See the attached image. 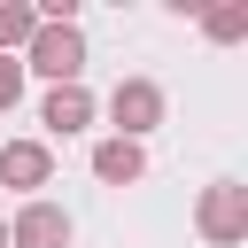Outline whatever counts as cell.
I'll use <instances>...</instances> for the list:
<instances>
[{"label": "cell", "mask_w": 248, "mask_h": 248, "mask_svg": "<svg viewBox=\"0 0 248 248\" xmlns=\"http://www.w3.org/2000/svg\"><path fill=\"white\" fill-rule=\"evenodd\" d=\"M8 248H70V209L62 202H23L8 217Z\"/></svg>", "instance_id": "obj_5"}, {"label": "cell", "mask_w": 248, "mask_h": 248, "mask_svg": "<svg viewBox=\"0 0 248 248\" xmlns=\"http://www.w3.org/2000/svg\"><path fill=\"white\" fill-rule=\"evenodd\" d=\"M16 62H23V78L78 85V78H85V31H78V23H39V31H31V46H23Z\"/></svg>", "instance_id": "obj_1"}, {"label": "cell", "mask_w": 248, "mask_h": 248, "mask_svg": "<svg viewBox=\"0 0 248 248\" xmlns=\"http://www.w3.org/2000/svg\"><path fill=\"white\" fill-rule=\"evenodd\" d=\"M0 248H8V217H0Z\"/></svg>", "instance_id": "obj_11"}, {"label": "cell", "mask_w": 248, "mask_h": 248, "mask_svg": "<svg viewBox=\"0 0 248 248\" xmlns=\"http://www.w3.org/2000/svg\"><path fill=\"white\" fill-rule=\"evenodd\" d=\"M0 186H16V194L39 202V186H54V147L46 140H8L0 147Z\"/></svg>", "instance_id": "obj_4"}, {"label": "cell", "mask_w": 248, "mask_h": 248, "mask_svg": "<svg viewBox=\"0 0 248 248\" xmlns=\"http://www.w3.org/2000/svg\"><path fill=\"white\" fill-rule=\"evenodd\" d=\"M16 101H23V62H16V54H0V116H8Z\"/></svg>", "instance_id": "obj_10"}, {"label": "cell", "mask_w": 248, "mask_h": 248, "mask_svg": "<svg viewBox=\"0 0 248 248\" xmlns=\"http://www.w3.org/2000/svg\"><path fill=\"white\" fill-rule=\"evenodd\" d=\"M194 225H202V240H209V248H240V240H248V186H240V178L202 186Z\"/></svg>", "instance_id": "obj_2"}, {"label": "cell", "mask_w": 248, "mask_h": 248, "mask_svg": "<svg viewBox=\"0 0 248 248\" xmlns=\"http://www.w3.org/2000/svg\"><path fill=\"white\" fill-rule=\"evenodd\" d=\"M202 31L217 46H232V39H248V8H202Z\"/></svg>", "instance_id": "obj_9"}, {"label": "cell", "mask_w": 248, "mask_h": 248, "mask_svg": "<svg viewBox=\"0 0 248 248\" xmlns=\"http://www.w3.org/2000/svg\"><path fill=\"white\" fill-rule=\"evenodd\" d=\"M31 31H39V8L0 0V54H23V46H31Z\"/></svg>", "instance_id": "obj_8"}, {"label": "cell", "mask_w": 248, "mask_h": 248, "mask_svg": "<svg viewBox=\"0 0 248 248\" xmlns=\"http://www.w3.org/2000/svg\"><path fill=\"white\" fill-rule=\"evenodd\" d=\"M93 178H101V186H140V178H147V147L101 140V147H93Z\"/></svg>", "instance_id": "obj_7"}, {"label": "cell", "mask_w": 248, "mask_h": 248, "mask_svg": "<svg viewBox=\"0 0 248 248\" xmlns=\"http://www.w3.org/2000/svg\"><path fill=\"white\" fill-rule=\"evenodd\" d=\"M108 124H116L108 140H132V147H140V140L163 124V85H155V78H116V93H108Z\"/></svg>", "instance_id": "obj_3"}, {"label": "cell", "mask_w": 248, "mask_h": 248, "mask_svg": "<svg viewBox=\"0 0 248 248\" xmlns=\"http://www.w3.org/2000/svg\"><path fill=\"white\" fill-rule=\"evenodd\" d=\"M39 124H46L54 140L85 132V124H93V93H85V85H46V101H39Z\"/></svg>", "instance_id": "obj_6"}]
</instances>
